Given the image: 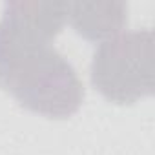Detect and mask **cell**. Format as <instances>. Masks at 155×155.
<instances>
[{"label":"cell","instance_id":"6da1fadb","mask_svg":"<svg viewBox=\"0 0 155 155\" xmlns=\"http://www.w3.org/2000/svg\"><path fill=\"white\" fill-rule=\"evenodd\" d=\"M66 24L68 2L53 0L6 2L0 18V88L48 119H69L84 101L75 68L53 48Z\"/></svg>","mask_w":155,"mask_h":155},{"label":"cell","instance_id":"7a4b0ae2","mask_svg":"<svg viewBox=\"0 0 155 155\" xmlns=\"http://www.w3.org/2000/svg\"><path fill=\"white\" fill-rule=\"evenodd\" d=\"M153 35L150 29L119 33L93 53L91 84L113 104H135L153 95Z\"/></svg>","mask_w":155,"mask_h":155},{"label":"cell","instance_id":"3957f363","mask_svg":"<svg viewBox=\"0 0 155 155\" xmlns=\"http://www.w3.org/2000/svg\"><path fill=\"white\" fill-rule=\"evenodd\" d=\"M126 22L124 2H68V24L90 42H104L122 33Z\"/></svg>","mask_w":155,"mask_h":155}]
</instances>
